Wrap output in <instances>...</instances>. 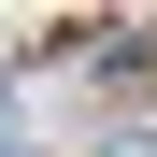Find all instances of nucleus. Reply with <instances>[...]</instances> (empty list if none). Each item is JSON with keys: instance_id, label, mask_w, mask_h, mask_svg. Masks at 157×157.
Segmentation results:
<instances>
[{"instance_id": "1", "label": "nucleus", "mask_w": 157, "mask_h": 157, "mask_svg": "<svg viewBox=\"0 0 157 157\" xmlns=\"http://www.w3.org/2000/svg\"><path fill=\"white\" fill-rule=\"evenodd\" d=\"M100 157H157V128H114V143H100Z\"/></svg>"}]
</instances>
